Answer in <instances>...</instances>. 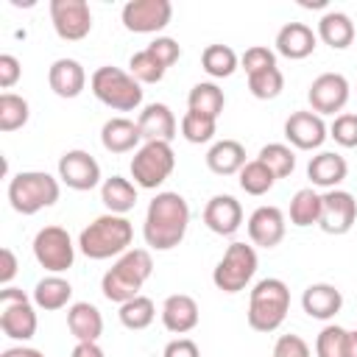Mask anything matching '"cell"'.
Wrapping results in <instances>:
<instances>
[{
  "instance_id": "obj_1",
  "label": "cell",
  "mask_w": 357,
  "mask_h": 357,
  "mask_svg": "<svg viewBox=\"0 0 357 357\" xmlns=\"http://www.w3.org/2000/svg\"><path fill=\"white\" fill-rule=\"evenodd\" d=\"M190 226V204L178 192H156L153 201L148 204L145 223H142V237L151 248L156 251H170L176 248Z\"/></svg>"
},
{
  "instance_id": "obj_2",
  "label": "cell",
  "mask_w": 357,
  "mask_h": 357,
  "mask_svg": "<svg viewBox=\"0 0 357 357\" xmlns=\"http://www.w3.org/2000/svg\"><path fill=\"white\" fill-rule=\"evenodd\" d=\"M153 273V259L151 251L145 248H128L100 279V290L109 301L114 304H126L131 298L139 296L142 284L151 279Z\"/></svg>"
},
{
  "instance_id": "obj_3",
  "label": "cell",
  "mask_w": 357,
  "mask_h": 357,
  "mask_svg": "<svg viewBox=\"0 0 357 357\" xmlns=\"http://www.w3.org/2000/svg\"><path fill=\"white\" fill-rule=\"evenodd\" d=\"M134 240V226L126 215H100L95 218L81 234H78V248L89 259H109V257H123Z\"/></svg>"
},
{
  "instance_id": "obj_4",
  "label": "cell",
  "mask_w": 357,
  "mask_h": 357,
  "mask_svg": "<svg viewBox=\"0 0 357 357\" xmlns=\"http://www.w3.org/2000/svg\"><path fill=\"white\" fill-rule=\"evenodd\" d=\"M290 310V290L282 279H259L248 298V326L257 332H273L284 324Z\"/></svg>"
},
{
  "instance_id": "obj_5",
  "label": "cell",
  "mask_w": 357,
  "mask_h": 357,
  "mask_svg": "<svg viewBox=\"0 0 357 357\" xmlns=\"http://www.w3.org/2000/svg\"><path fill=\"white\" fill-rule=\"evenodd\" d=\"M89 86H92V95L114 112H134L142 103V84L131 73L112 64L98 67L89 78Z\"/></svg>"
},
{
  "instance_id": "obj_6",
  "label": "cell",
  "mask_w": 357,
  "mask_h": 357,
  "mask_svg": "<svg viewBox=\"0 0 357 357\" xmlns=\"http://www.w3.org/2000/svg\"><path fill=\"white\" fill-rule=\"evenodd\" d=\"M59 181L45 170H22L8 181V201L20 215H36L59 201Z\"/></svg>"
},
{
  "instance_id": "obj_7",
  "label": "cell",
  "mask_w": 357,
  "mask_h": 357,
  "mask_svg": "<svg viewBox=\"0 0 357 357\" xmlns=\"http://www.w3.org/2000/svg\"><path fill=\"white\" fill-rule=\"evenodd\" d=\"M173 167H176V153L170 142H142L131 159V178L142 190H156L170 178Z\"/></svg>"
},
{
  "instance_id": "obj_8",
  "label": "cell",
  "mask_w": 357,
  "mask_h": 357,
  "mask_svg": "<svg viewBox=\"0 0 357 357\" xmlns=\"http://www.w3.org/2000/svg\"><path fill=\"white\" fill-rule=\"evenodd\" d=\"M257 273V251L245 243H231L212 271V282L223 293H240Z\"/></svg>"
},
{
  "instance_id": "obj_9",
  "label": "cell",
  "mask_w": 357,
  "mask_h": 357,
  "mask_svg": "<svg viewBox=\"0 0 357 357\" xmlns=\"http://www.w3.org/2000/svg\"><path fill=\"white\" fill-rule=\"evenodd\" d=\"M0 332L11 340H31L36 335L33 304L17 287H3L0 290Z\"/></svg>"
},
{
  "instance_id": "obj_10",
  "label": "cell",
  "mask_w": 357,
  "mask_h": 357,
  "mask_svg": "<svg viewBox=\"0 0 357 357\" xmlns=\"http://www.w3.org/2000/svg\"><path fill=\"white\" fill-rule=\"evenodd\" d=\"M33 257L50 273H64L67 268H73L75 245H73L67 229H61V226L39 229L36 237H33Z\"/></svg>"
},
{
  "instance_id": "obj_11",
  "label": "cell",
  "mask_w": 357,
  "mask_h": 357,
  "mask_svg": "<svg viewBox=\"0 0 357 357\" xmlns=\"http://www.w3.org/2000/svg\"><path fill=\"white\" fill-rule=\"evenodd\" d=\"M50 22L59 39L78 42L92 31V11L86 0H50Z\"/></svg>"
},
{
  "instance_id": "obj_12",
  "label": "cell",
  "mask_w": 357,
  "mask_h": 357,
  "mask_svg": "<svg viewBox=\"0 0 357 357\" xmlns=\"http://www.w3.org/2000/svg\"><path fill=\"white\" fill-rule=\"evenodd\" d=\"M170 0H128L120 11V20L131 33H156L170 22Z\"/></svg>"
},
{
  "instance_id": "obj_13",
  "label": "cell",
  "mask_w": 357,
  "mask_h": 357,
  "mask_svg": "<svg viewBox=\"0 0 357 357\" xmlns=\"http://www.w3.org/2000/svg\"><path fill=\"white\" fill-rule=\"evenodd\" d=\"M357 220V201L346 190H326L321 195V218L318 226L326 234H346Z\"/></svg>"
},
{
  "instance_id": "obj_14",
  "label": "cell",
  "mask_w": 357,
  "mask_h": 357,
  "mask_svg": "<svg viewBox=\"0 0 357 357\" xmlns=\"http://www.w3.org/2000/svg\"><path fill=\"white\" fill-rule=\"evenodd\" d=\"M315 114H335L349 103V81L340 73H321L307 92Z\"/></svg>"
},
{
  "instance_id": "obj_15",
  "label": "cell",
  "mask_w": 357,
  "mask_h": 357,
  "mask_svg": "<svg viewBox=\"0 0 357 357\" xmlns=\"http://www.w3.org/2000/svg\"><path fill=\"white\" fill-rule=\"evenodd\" d=\"M59 178L70 190L86 192V190L98 187V181H100V165L95 162L92 153H86L81 148H73V151L61 153V159H59Z\"/></svg>"
},
{
  "instance_id": "obj_16",
  "label": "cell",
  "mask_w": 357,
  "mask_h": 357,
  "mask_svg": "<svg viewBox=\"0 0 357 357\" xmlns=\"http://www.w3.org/2000/svg\"><path fill=\"white\" fill-rule=\"evenodd\" d=\"M284 137L293 148L298 151H315L324 145L326 134V123L321 120V114L315 112H293L284 120Z\"/></svg>"
},
{
  "instance_id": "obj_17",
  "label": "cell",
  "mask_w": 357,
  "mask_h": 357,
  "mask_svg": "<svg viewBox=\"0 0 357 357\" xmlns=\"http://www.w3.org/2000/svg\"><path fill=\"white\" fill-rule=\"evenodd\" d=\"M204 223L209 231L229 237L240 229L243 223V206L234 195H212L204 206Z\"/></svg>"
},
{
  "instance_id": "obj_18",
  "label": "cell",
  "mask_w": 357,
  "mask_h": 357,
  "mask_svg": "<svg viewBox=\"0 0 357 357\" xmlns=\"http://www.w3.org/2000/svg\"><path fill=\"white\" fill-rule=\"evenodd\" d=\"M248 237L259 248H273L284 237V215L279 206H257L248 218Z\"/></svg>"
},
{
  "instance_id": "obj_19",
  "label": "cell",
  "mask_w": 357,
  "mask_h": 357,
  "mask_svg": "<svg viewBox=\"0 0 357 357\" xmlns=\"http://www.w3.org/2000/svg\"><path fill=\"white\" fill-rule=\"evenodd\" d=\"M162 324L173 335H187L198 326V304L187 293H173L162 304Z\"/></svg>"
},
{
  "instance_id": "obj_20",
  "label": "cell",
  "mask_w": 357,
  "mask_h": 357,
  "mask_svg": "<svg viewBox=\"0 0 357 357\" xmlns=\"http://www.w3.org/2000/svg\"><path fill=\"white\" fill-rule=\"evenodd\" d=\"M145 142H170L176 137V117L167 103H148L137 117Z\"/></svg>"
},
{
  "instance_id": "obj_21",
  "label": "cell",
  "mask_w": 357,
  "mask_h": 357,
  "mask_svg": "<svg viewBox=\"0 0 357 357\" xmlns=\"http://www.w3.org/2000/svg\"><path fill=\"white\" fill-rule=\"evenodd\" d=\"M318 45V33H312L310 25L304 22H287L276 33V53L284 59H307Z\"/></svg>"
},
{
  "instance_id": "obj_22",
  "label": "cell",
  "mask_w": 357,
  "mask_h": 357,
  "mask_svg": "<svg viewBox=\"0 0 357 357\" xmlns=\"http://www.w3.org/2000/svg\"><path fill=\"white\" fill-rule=\"evenodd\" d=\"M47 84L59 98H78L86 86V73L75 59H56L47 70Z\"/></svg>"
},
{
  "instance_id": "obj_23",
  "label": "cell",
  "mask_w": 357,
  "mask_h": 357,
  "mask_svg": "<svg viewBox=\"0 0 357 357\" xmlns=\"http://www.w3.org/2000/svg\"><path fill=\"white\" fill-rule=\"evenodd\" d=\"M301 307L310 318H318V321H329L340 312L343 307V296L335 284H326V282H318V284H310L304 293H301Z\"/></svg>"
},
{
  "instance_id": "obj_24",
  "label": "cell",
  "mask_w": 357,
  "mask_h": 357,
  "mask_svg": "<svg viewBox=\"0 0 357 357\" xmlns=\"http://www.w3.org/2000/svg\"><path fill=\"white\" fill-rule=\"evenodd\" d=\"M100 142L109 153H128V151H137L139 142H142V134H139V126L128 117H112L103 123L100 128Z\"/></svg>"
},
{
  "instance_id": "obj_25",
  "label": "cell",
  "mask_w": 357,
  "mask_h": 357,
  "mask_svg": "<svg viewBox=\"0 0 357 357\" xmlns=\"http://www.w3.org/2000/svg\"><path fill=\"white\" fill-rule=\"evenodd\" d=\"M346 173H349V165L335 151H321L307 165V178L315 187H324V190H337V184L346 178Z\"/></svg>"
},
{
  "instance_id": "obj_26",
  "label": "cell",
  "mask_w": 357,
  "mask_h": 357,
  "mask_svg": "<svg viewBox=\"0 0 357 357\" xmlns=\"http://www.w3.org/2000/svg\"><path fill=\"white\" fill-rule=\"evenodd\" d=\"M67 326L78 343H98V337L103 332L100 310L89 301H75L67 310Z\"/></svg>"
},
{
  "instance_id": "obj_27",
  "label": "cell",
  "mask_w": 357,
  "mask_h": 357,
  "mask_svg": "<svg viewBox=\"0 0 357 357\" xmlns=\"http://www.w3.org/2000/svg\"><path fill=\"white\" fill-rule=\"evenodd\" d=\"M206 167L218 176H234L245 167V148L237 139H220L206 151Z\"/></svg>"
},
{
  "instance_id": "obj_28",
  "label": "cell",
  "mask_w": 357,
  "mask_h": 357,
  "mask_svg": "<svg viewBox=\"0 0 357 357\" xmlns=\"http://www.w3.org/2000/svg\"><path fill=\"white\" fill-rule=\"evenodd\" d=\"M318 39L332 50H346L354 42V22L343 11H326L318 20Z\"/></svg>"
},
{
  "instance_id": "obj_29",
  "label": "cell",
  "mask_w": 357,
  "mask_h": 357,
  "mask_svg": "<svg viewBox=\"0 0 357 357\" xmlns=\"http://www.w3.org/2000/svg\"><path fill=\"white\" fill-rule=\"evenodd\" d=\"M100 201L112 215H126L137 204V187L123 176H112L100 184Z\"/></svg>"
},
{
  "instance_id": "obj_30",
  "label": "cell",
  "mask_w": 357,
  "mask_h": 357,
  "mask_svg": "<svg viewBox=\"0 0 357 357\" xmlns=\"http://www.w3.org/2000/svg\"><path fill=\"white\" fill-rule=\"evenodd\" d=\"M70 296H73V287H70V282L61 279L59 273H50V276H45V279H39L36 287H33V304H36L39 310H47V312L67 307Z\"/></svg>"
},
{
  "instance_id": "obj_31",
  "label": "cell",
  "mask_w": 357,
  "mask_h": 357,
  "mask_svg": "<svg viewBox=\"0 0 357 357\" xmlns=\"http://www.w3.org/2000/svg\"><path fill=\"white\" fill-rule=\"evenodd\" d=\"M187 106H190V112H195V114H204V117L218 120V114H220L223 106H226V98H223V89H220L218 84L201 81V84H195V86L190 89Z\"/></svg>"
},
{
  "instance_id": "obj_32",
  "label": "cell",
  "mask_w": 357,
  "mask_h": 357,
  "mask_svg": "<svg viewBox=\"0 0 357 357\" xmlns=\"http://www.w3.org/2000/svg\"><path fill=\"white\" fill-rule=\"evenodd\" d=\"M237 64H240V59L229 45H206L201 53V67L212 78H229L237 70Z\"/></svg>"
},
{
  "instance_id": "obj_33",
  "label": "cell",
  "mask_w": 357,
  "mask_h": 357,
  "mask_svg": "<svg viewBox=\"0 0 357 357\" xmlns=\"http://www.w3.org/2000/svg\"><path fill=\"white\" fill-rule=\"evenodd\" d=\"M318 218H321V195L312 187L298 190L290 201V223L304 229V226L318 223Z\"/></svg>"
},
{
  "instance_id": "obj_34",
  "label": "cell",
  "mask_w": 357,
  "mask_h": 357,
  "mask_svg": "<svg viewBox=\"0 0 357 357\" xmlns=\"http://www.w3.org/2000/svg\"><path fill=\"white\" fill-rule=\"evenodd\" d=\"M28 117H31V109L22 95H14V92L0 95V131L3 134L22 128L28 123Z\"/></svg>"
},
{
  "instance_id": "obj_35",
  "label": "cell",
  "mask_w": 357,
  "mask_h": 357,
  "mask_svg": "<svg viewBox=\"0 0 357 357\" xmlns=\"http://www.w3.org/2000/svg\"><path fill=\"white\" fill-rule=\"evenodd\" d=\"M153 318H156V307H153V301H151L148 296H137V298L120 304V324H123L126 329L139 332V329L151 326Z\"/></svg>"
},
{
  "instance_id": "obj_36",
  "label": "cell",
  "mask_w": 357,
  "mask_h": 357,
  "mask_svg": "<svg viewBox=\"0 0 357 357\" xmlns=\"http://www.w3.org/2000/svg\"><path fill=\"white\" fill-rule=\"evenodd\" d=\"M276 178H287L293 170H296V153H293V148H287V145H282V142H268L262 151H259V156H257Z\"/></svg>"
},
{
  "instance_id": "obj_37",
  "label": "cell",
  "mask_w": 357,
  "mask_h": 357,
  "mask_svg": "<svg viewBox=\"0 0 357 357\" xmlns=\"http://www.w3.org/2000/svg\"><path fill=\"white\" fill-rule=\"evenodd\" d=\"M237 176H240L243 192H248V195H265V192L273 187V181H276V176H273L259 159L245 162V167H243Z\"/></svg>"
},
{
  "instance_id": "obj_38",
  "label": "cell",
  "mask_w": 357,
  "mask_h": 357,
  "mask_svg": "<svg viewBox=\"0 0 357 357\" xmlns=\"http://www.w3.org/2000/svg\"><path fill=\"white\" fill-rule=\"evenodd\" d=\"M248 89H251V95L259 98V100H273V98H279L282 89H284V75H282L279 67L262 70V73H257V75H248Z\"/></svg>"
},
{
  "instance_id": "obj_39",
  "label": "cell",
  "mask_w": 357,
  "mask_h": 357,
  "mask_svg": "<svg viewBox=\"0 0 357 357\" xmlns=\"http://www.w3.org/2000/svg\"><path fill=\"white\" fill-rule=\"evenodd\" d=\"M128 73H131L139 84H159L167 70H165L148 50H137V53L128 59Z\"/></svg>"
},
{
  "instance_id": "obj_40",
  "label": "cell",
  "mask_w": 357,
  "mask_h": 357,
  "mask_svg": "<svg viewBox=\"0 0 357 357\" xmlns=\"http://www.w3.org/2000/svg\"><path fill=\"white\" fill-rule=\"evenodd\" d=\"M215 120L212 117H204V114H195V112H187L181 117V137L192 145H204L215 137Z\"/></svg>"
},
{
  "instance_id": "obj_41",
  "label": "cell",
  "mask_w": 357,
  "mask_h": 357,
  "mask_svg": "<svg viewBox=\"0 0 357 357\" xmlns=\"http://www.w3.org/2000/svg\"><path fill=\"white\" fill-rule=\"evenodd\" d=\"M315 354L318 357H346V329L337 324H329L315 337Z\"/></svg>"
},
{
  "instance_id": "obj_42",
  "label": "cell",
  "mask_w": 357,
  "mask_h": 357,
  "mask_svg": "<svg viewBox=\"0 0 357 357\" xmlns=\"http://www.w3.org/2000/svg\"><path fill=\"white\" fill-rule=\"evenodd\" d=\"M240 64H243L245 75H257V73H262V70L276 67V56H273L271 47H265V45H254V47H248V50L243 53Z\"/></svg>"
},
{
  "instance_id": "obj_43",
  "label": "cell",
  "mask_w": 357,
  "mask_h": 357,
  "mask_svg": "<svg viewBox=\"0 0 357 357\" xmlns=\"http://www.w3.org/2000/svg\"><path fill=\"white\" fill-rule=\"evenodd\" d=\"M329 137L343 148H357V114L351 112L337 114L335 123L329 126Z\"/></svg>"
},
{
  "instance_id": "obj_44",
  "label": "cell",
  "mask_w": 357,
  "mask_h": 357,
  "mask_svg": "<svg viewBox=\"0 0 357 357\" xmlns=\"http://www.w3.org/2000/svg\"><path fill=\"white\" fill-rule=\"evenodd\" d=\"M145 50H148V53H151V56H153L165 70H167V67H173V64L178 61V56H181L178 42H176V39H170V36H156Z\"/></svg>"
},
{
  "instance_id": "obj_45",
  "label": "cell",
  "mask_w": 357,
  "mask_h": 357,
  "mask_svg": "<svg viewBox=\"0 0 357 357\" xmlns=\"http://www.w3.org/2000/svg\"><path fill=\"white\" fill-rule=\"evenodd\" d=\"M273 357H310V346L298 335H282L273 346Z\"/></svg>"
},
{
  "instance_id": "obj_46",
  "label": "cell",
  "mask_w": 357,
  "mask_h": 357,
  "mask_svg": "<svg viewBox=\"0 0 357 357\" xmlns=\"http://www.w3.org/2000/svg\"><path fill=\"white\" fill-rule=\"evenodd\" d=\"M20 75H22V67H20L17 56L3 53V56H0V86H3V89H11V86L20 81Z\"/></svg>"
},
{
  "instance_id": "obj_47",
  "label": "cell",
  "mask_w": 357,
  "mask_h": 357,
  "mask_svg": "<svg viewBox=\"0 0 357 357\" xmlns=\"http://www.w3.org/2000/svg\"><path fill=\"white\" fill-rule=\"evenodd\" d=\"M162 357H201V351H198L195 340H190V337H176V340H170V343L165 346Z\"/></svg>"
},
{
  "instance_id": "obj_48",
  "label": "cell",
  "mask_w": 357,
  "mask_h": 357,
  "mask_svg": "<svg viewBox=\"0 0 357 357\" xmlns=\"http://www.w3.org/2000/svg\"><path fill=\"white\" fill-rule=\"evenodd\" d=\"M0 259H3V265H0V284L8 287V282L17 273V257H14L11 248H0Z\"/></svg>"
},
{
  "instance_id": "obj_49",
  "label": "cell",
  "mask_w": 357,
  "mask_h": 357,
  "mask_svg": "<svg viewBox=\"0 0 357 357\" xmlns=\"http://www.w3.org/2000/svg\"><path fill=\"white\" fill-rule=\"evenodd\" d=\"M70 357H106V354H103V349L98 343H75Z\"/></svg>"
},
{
  "instance_id": "obj_50",
  "label": "cell",
  "mask_w": 357,
  "mask_h": 357,
  "mask_svg": "<svg viewBox=\"0 0 357 357\" xmlns=\"http://www.w3.org/2000/svg\"><path fill=\"white\" fill-rule=\"evenodd\" d=\"M0 357H45L39 349H31V346H11L6 351H0Z\"/></svg>"
},
{
  "instance_id": "obj_51",
  "label": "cell",
  "mask_w": 357,
  "mask_h": 357,
  "mask_svg": "<svg viewBox=\"0 0 357 357\" xmlns=\"http://www.w3.org/2000/svg\"><path fill=\"white\" fill-rule=\"evenodd\" d=\"M346 357H357V329L346 332Z\"/></svg>"
},
{
  "instance_id": "obj_52",
  "label": "cell",
  "mask_w": 357,
  "mask_h": 357,
  "mask_svg": "<svg viewBox=\"0 0 357 357\" xmlns=\"http://www.w3.org/2000/svg\"><path fill=\"white\" fill-rule=\"evenodd\" d=\"M301 6H304V8H321L324 0H301Z\"/></svg>"
}]
</instances>
